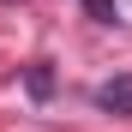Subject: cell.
Instances as JSON below:
<instances>
[{
    "mask_svg": "<svg viewBox=\"0 0 132 132\" xmlns=\"http://www.w3.org/2000/svg\"><path fill=\"white\" fill-rule=\"evenodd\" d=\"M30 90H36V96H48V90H54V78L42 72V66H30Z\"/></svg>",
    "mask_w": 132,
    "mask_h": 132,
    "instance_id": "obj_3",
    "label": "cell"
},
{
    "mask_svg": "<svg viewBox=\"0 0 132 132\" xmlns=\"http://www.w3.org/2000/svg\"><path fill=\"white\" fill-rule=\"evenodd\" d=\"M84 12H90L96 24H114V0H84Z\"/></svg>",
    "mask_w": 132,
    "mask_h": 132,
    "instance_id": "obj_2",
    "label": "cell"
},
{
    "mask_svg": "<svg viewBox=\"0 0 132 132\" xmlns=\"http://www.w3.org/2000/svg\"><path fill=\"white\" fill-rule=\"evenodd\" d=\"M96 108H108V114H132V78H108V84H96Z\"/></svg>",
    "mask_w": 132,
    "mask_h": 132,
    "instance_id": "obj_1",
    "label": "cell"
}]
</instances>
